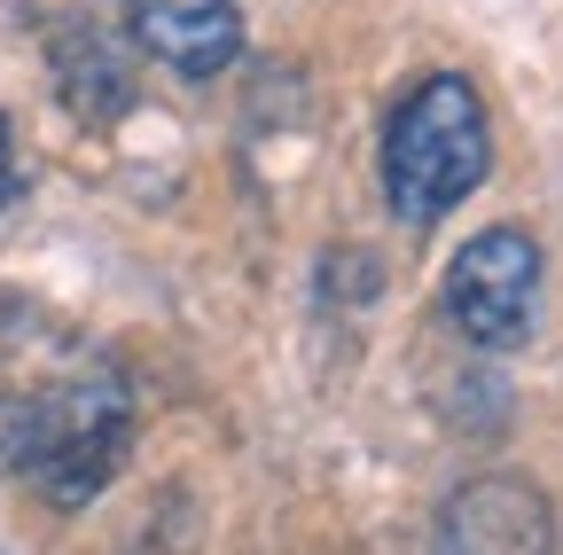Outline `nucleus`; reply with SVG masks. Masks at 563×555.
Here are the masks:
<instances>
[{
    "label": "nucleus",
    "instance_id": "nucleus-1",
    "mask_svg": "<svg viewBox=\"0 0 563 555\" xmlns=\"http://www.w3.org/2000/svg\"><path fill=\"white\" fill-rule=\"evenodd\" d=\"M133 439V391L118 360H70L55 384L0 407V454H9L55 509H87L118 477Z\"/></svg>",
    "mask_w": 563,
    "mask_h": 555
},
{
    "label": "nucleus",
    "instance_id": "nucleus-2",
    "mask_svg": "<svg viewBox=\"0 0 563 555\" xmlns=\"http://www.w3.org/2000/svg\"><path fill=\"white\" fill-rule=\"evenodd\" d=\"M493 173V125L462 71H431L384 125V196L407 227L446 220Z\"/></svg>",
    "mask_w": 563,
    "mask_h": 555
},
{
    "label": "nucleus",
    "instance_id": "nucleus-3",
    "mask_svg": "<svg viewBox=\"0 0 563 555\" xmlns=\"http://www.w3.org/2000/svg\"><path fill=\"white\" fill-rule=\"evenodd\" d=\"M446 313L485 353H517L540 313V243L525 227H485L446 266Z\"/></svg>",
    "mask_w": 563,
    "mask_h": 555
},
{
    "label": "nucleus",
    "instance_id": "nucleus-4",
    "mask_svg": "<svg viewBox=\"0 0 563 555\" xmlns=\"http://www.w3.org/2000/svg\"><path fill=\"white\" fill-rule=\"evenodd\" d=\"M439 555H555V524H548L540 485L470 477L439 517Z\"/></svg>",
    "mask_w": 563,
    "mask_h": 555
},
{
    "label": "nucleus",
    "instance_id": "nucleus-5",
    "mask_svg": "<svg viewBox=\"0 0 563 555\" xmlns=\"http://www.w3.org/2000/svg\"><path fill=\"white\" fill-rule=\"evenodd\" d=\"M133 40L180 79H220L243 55L235 0H133Z\"/></svg>",
    "mask_w": 563,
    "mask_h": 555
},
{
    "label": "nucleus",
    "instance_id": "nucleus-6",
    "mask_svg": "<svg viewBox=\"0 0 563 555\" xmlns=\"http://www.w3.org/2000/svg\"><path fill=\"white\" fill-rule=\"evenodd\" d=\"M55 79H63L70 110H87V118H110L125 102V71H118V55L102 47L95 24H63L55 32Z\"/></svg>",
    "mask_w": 563,
    "mask_h": 555
},
{
    "label": "nucleus",
    "instance_id": "nucleus-7",
    "mask_svg": "<svg viewBox=\"0 0 563 555\" xmlns=\"http://www.w3.org/2000/svg\"><path fill=\"white\" fill-rule=\"evenodd\" d=\"M16 133H9V118H0V203H16Z\"/></svg>",
    "mask_w": 563,
    "mask_h": 555
}]
</instances>
